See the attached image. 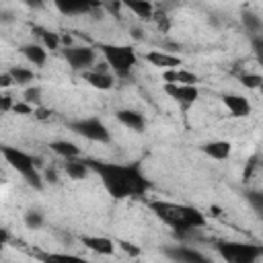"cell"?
Returning <instances> with one entry per match:
<instances>
[{
  "instance_id": "484cf974",
  "label": "cell",
  "mask_w": 263,
  "mask_h": 263,
  "mask_svg": "<svg viewBox=\"0 0 263 263\" xmlns=\"http://www.w3.org/2000/svg\"><path fill=\"white\" fill-rule=\"evenodd\" d=\"M25 226L27 228H31V230H37V228H41L43 226V216L39 214V212H27L25 214Z\"/></svg>"
},
{
  "instance_id": "8d00e7d4",
  "label": "cell",
  "mask_w": 263,
  "mask_h": 263,
  "mask_svg": "<svg viewBox=\"0 0 263 263\" xmlns=\"http://www.w3.org/2000/svg\"><path fill=\"white\" fill-rule=\"evenodd\" d=\"M45 179H47L49 183H58V177H55V171H47V173H45Z\"/></svg>"
},
{
  "instance_id": "ffe728a7",
  "label": "cell",
  "mask_w": 263,
  "mask_h": 263,
  "mask_svg": "<svg viewBox=\"0 0 263 263\" xmlns=\"http://www.w3.org/2000/svg\"><path fill=\"white\" fill-rule=\"evenodd\" d=\"M88 168H90V164L86 160H78V156L76 158H66V175L70 179H76V181L84 179L88 175Z\"/></svg>"
},
{
  "instance_id": "7a4b0ae2",
  "label": "cell",
  "mask_w": 263,
  "mask_h": 263,
  "mask_svg": "<svg viewBox=\"0 0 263 263\" xmlns=\"http://www.w3.org/2000/svg\"><path fill=\"white\" fill-rule=\"evenodd\" d=\"M150 210L160 222L175 228L177 232H189L193 228L205 226V216L191 205H179L164 199H154L150 201Z\"/></svg>"
},
{
  "instance_id": "ba28073f",
  "label": "cell",
  "mask_w": 263,
  "mask_h": 263,
  "mask_svg": "<svg viewBox=\"0 0 263 263\" xmlns=\"http://www.w3.org/2000/svg\"><path fill=\"white\" fill-rule=\"evenodd\" d=\"M164 92L175 99L177 103L191 105L199 99V88L195 84H179V82H164Z\"/></svg>"
},
{
  "instance_id": "ac0fdd59",
  "label": "cell",
  "mask_w": 263,
  "mask_h": 263,
  "mask_svg": "<svg viewBox=\"0 0 263 263\" xmlns=\"http://www.w3.org/2000/svg\"><path fill=\"white\" fill-rule=\"evenodd\" d=\"M84 80L92 86V88H99V90H109L113 86V76L107 74L105 70H90V72H84Z\"/></svg>"
},
{
  "instance_id": "83f0119b",
  "label": "cell",
  "mask_w": 263,
  "mask_h": 263,
  "mask_svg": "<svg viewBox=\"0 0 263 263\" xmlns=\"http://www.w3.org/2000/svg\"><path fill=\"white\" fill-rule=\"evenodd\" d=\"M25 101L31 105H39L41 103V88L39 86H29L25 90Z\"/></svg>"
},
{
  "instance_id": "7402d4cb",
  "label": "cell",
  "mask_w": 263,
  "mask_h": 263,
  "mask_svg": "<svg viewBox=\"0 0 263 263\" xmlns=\"http://www.w3.org/2000/svg\"><path fill=\"white\" fill-rule=\"evenodd\" d=\"M242 25L247 27V31L249 33H253V35H259L261 31H263V21L255 14V12H242Z\"/></svg>"
},
{
  "instance_id": "cb8c5ba5",
  "label": "cell",
  "mask_w": 263,
  "mask_h": 263,
  "mask_svg": "<svg viewBox=\"0 0 263 263\" xmlns=\"http://www.w3.org/2000/svg\"><path fill=\"white\" fill-rule=\"evenodd\" d=\"M247 201L253 208V212L263 218V191H257V189L247 191Z\"/></svg>"
},
{
  "instance_id": "8992f818",
  "label": "cell",
  "mask_w": 263,
  "mask_h": 263,
  "mask_svg": "<svg viewBox=\"0 0 263 263\" xmlns=\"http://www.w3.org/2000/svg\"><path fill=\"white\" fill-rule=\"evenodd\" d=\"M70 129L80 134L86 140H92V142H109L111 140V132L107 129V125L99 117H88V119L72 121Z\"/></svg>"
},
{
  "instance_id": "8fae6325",
  "label": "cell",
  "mask_w": 263,
  "mask_h": 263,
  "mask_svg": "<svg viewBox=\"0 0 263 263\" xmlns=\"http://www.w3.org/2000/svg\"><path fill=\"white\" fill-rule=\"evenodd\" d=\"M166 257H171L173 261H181V263H203V261H208L205 255H201L199 251L189 249V247H173V249L166 251Z\"/></svg>"
},
{
  "instance_id": "2e32d148",
  "label": "cell",
  "mask_w": 263,
  "mask_h": 263,
  "mask_svg": "<svg viewBox=\"0 0 263 263\" xmlns=\"http://www.w3.org/2000/svg\"><path fill=\"white\" fill-rule=\"evenodd\" d=\"M121 4L142 21H152L154 18V6H152L150 0H121Z\"/></svg>"
},
{
  "instance_id": "44dd1931",
  "label": "cell",
  "mask_w": 263,
  "mask_h": 263,
  "mask_svg": "<svg viewBox=\"0 0 263 263\" xmlns=\"http://www.w3.org/2000/svg\"><path fill=\"white\" fill-rule=\"evenodd\" d=\"M49 148L55 154L64 156V158H76V156H80V148L74 142H68V140H55V142L49 144Z\"/></svg>"
},
{
  "instance_id": "d6a6232c",
  "label": "cell",
  "mask_w": 263,
  "mask_h": 263,
  "mask_svg": "<svg viewBox=\"0 0 263 263\" xmlns=\"http://www.w3.org/2000/svg\"><path fill=\"white\" fill-rule=\"evenodd\" d=\"M253 49L259 58H263V37H255L253 39Z\"/></svg>"
},
{
  "instance_id": "603a6c76",
  "label": "cell",
  "mask_w": 263,
  "mask_h": 263,
  "mask_svg": "<svg viewBox=\"0 0 263 263\" xmlns=\"http://www.w3.org/2000/svg\"><path fill=\"white\" fill-rule=\"evenodd\" d=\"M8 72L12 74V78H14V82H16V84H31V82L35 80L33 70L23 68V66H14V68H10Z\"/></svg>"
},
{
  "instance_id": "9a60e30c",
  "label": "cell",
  "mask_w": 263,
  "mask_h": 263,
  "mask_svg": "<svg viewBox=\"0 0 263 263\" xmlns=\"http://www.w3.org/2000/svg\"><path fill=\"white\" fill-rule=\"evenodd\" d=\"M201 150H203V154H208L214 160H226L232 154V144L226 140H212V142L203 144Z\"/></svg>"
},
{
  "instance_id": "3957f363",
  "label": "cell",
  "mask_w": 263,
  "mask_h": 263,
  "mask_svg": "<svg viewBox=\"0 0 263 263\" xmlns=\"http://www.w3.org/2000/svg\"><path fill=\"white\" fill-rule=\"evenodd\" d=\"M2 156L6 158V162L16 173L23 175V179L31 187H35V189H41L43 187V179H41V175L37 171V158H33L31 154H27V152H23L18 148H12V146H4L2 148Z\"/></svg>"
},
{
  "instance_id": "d590c367",
  "label": "cell",
  "mask_w": 263,
  "mask_h": 263,
  "mask_svg": "<svg viewBox=\"0 0 263 263\" xmlns=\"http://www.w3.org/2000/svg\"><path fill=\"white\" fill-rule=\"evenodd\" d=\"M27 6H31V8H41L43 6V0H23Z\"/></svg>"
},
{
  "instance_id": "f546056e",
  "label": "cell",
  "mask_w": 263,
  "mask_h": 263,
  "mask_svg": "<svg viewBox=\"0 0 263 263\" xmlns=\"http://www.w3.org/2000/svg\"><path fill=\"white\" fill-rule=\"evenodd\" d=\"M12 84H16L14 78H12V74H10V72H2V74H0V86H2V88H8V86H12Z\"/></svg>"
},
{
  "instance_id": "d6986e66",
  "label": "cell",
  "mask_w": 263,
  "mask_h": 263,
  "mask_svg": "<svg viewBox=\"0 0 263 263\" xmlns=\"http://www.w3.org/2000/svg\"><path fill=\"white\" fill-rule=\"evenodd\" d=\"M21 51H23V55H25L33 66H43L45 60H47L45 47H41V45H37V43H27V45L21 47Z\"/></svg>"
},
{
  "instance_id": "30bf717a",
  "label": "cell",
  "mask_w": 263,
  "mask_h": 263,
  "mask_svg": "<svg viewBox=\"0 0 263 263\" xmlns=\"http://www.w3.org/2000/svg\"><path fill=\"white\" fill-rule=\"evenodd\" d=\"M222 103L232 113V117H247L251 113V103L242 95H232V92L230 95H224L222 97Z\"/></svg>"
},
{
  "instance_id": "e0dca14e",
  "label": "cell",
  "mask_w": 263,
  "mask_h": 263,
  "mask_svg": "<svg viewBox=\"0 0 263 263\" xmlns=\"http://www.w3.org/2000/svg\"><path fill=\"white\" fill-rule=\"evenodd\" d=\"M162 80L164 82H179V84H197L199 78L189 72V70H183V68H168V70H162Z\"/></svg>"
},
{
  "instance_id": "ab89813d",
  "label": "cell",
  "mask_w": 263,
  "mask_h": 263,
  "mask_svg": "<svg viewBox=\"0 0 263 263\" xmlns=\"http://www.w3.org/2000/svg\"><path fill=\"white\" fill-rule=\"evenodd\" d=\"M261 251H263V247H261Z\"/></svg>"
},
{
  "instance_id": "6da1fadb",
  "label": "cell",
  "mask_w": 263,
  "mask_h": 263,
  "mask_svg": "<svg viewBox=\"0 0 263 263\" xmlns=\"http://www.w3.org/2000/svg\"><path fill=\"white\" fill-rule=\"evenodd\" d=\"M88 164L101 177L105 189L117 199L144 195L148 191L150 183L136 164H113V162H92V160Z\"/></svg>"
},
{
  "instance_id": "9c48e42d",
  "label": "cell",
  "mask_w": 263,
  "mask_h": 263,
  "mask_svg": "<svg viewBox=\"0 0 263 263\" xmlns=\"http://www.w3.org/2000/svg\"><path fill=\"white\" fill-rule=\"evenodd\" d=\"M53 4L62 14H84L99 6L97 0H53Z\"/></svg>"
},
{
  "instance_id": "5bb4252c",
  "label": "cell",
  "mask_w": 263,
  "mask_h": 263,
  "mask_svg": "<svg viewBox=\"0 0 263 263\" xmlns=\"http://www.w3.org/2000/svg\"><path fill=\"white\" fill-rule=\"evenodd\" d=\"M115 117H117L119 123H123V125L129 127L132 132H142V129L146 127L144 115H142L140 111H134V109H121V111H117Z\"/></svg>"
},
{
  "instance_id": "7c38bea8",
  "label": "cell",
  "mask_w": 263,
  "mask_h": 263,
  "mask_svg": "<svg viewBox=\"0 0 263 263\" xmlns=\"http://www.w3.org/2000/svg\"><path fill=\"white\" fill-rule=\"evenodd\" d=\"M146 60L160 68V70H168V68H179L181 66V58L173 55V53H166V51H160V49H152L146 53Z\"/></svg>"
},
{
  "instance_id": "5b68a950",
  "label": "cell",
  "mask_w": 263,
  "mask_h": 263,
  "mask_svg": "<svg viewBox=\"0 0 263 263\" xmlns=\"http://www.w3.org/2000/svg\"><path fill=\"white\" fill-rule=\"evenodd\" d=\"M218 253L222 255L224 261L230 263H253L259 257H263L261 247L251 245V242H220L218 245Z\"/></svg>"
},
{
  "instance_id": "4316f807",
  "label": "cell",
  "mask_w": 263,
  "mask_h": 263,
  "mask_svg": "<svg viewBox=\"0 0 263 263\" xmlns=\"http://www.w3.org/2000/svg\"><path fill=\"white\" fill-rule=\"evenodd\" d=\"M240 82H242L247 88H259L261 82H263V78H261L259 74H251V72H247V74L240 76Z\"/></svg>"
},
{
  "instance_id": "e575fe53",
  "label": "cell",
  "mask_w": 263,
  "mask_h": 263,
  "mask_svg": "<svg viewBox=\"0 0 263 263\" xmlns=\"http://www.w3.org/2000/svg\"><path fill=\"white\" fill-rule=\"evenodd\" d=\"M121 249L125 251V253H129V255H140V249L138 247H134V245H129V242H121Z\"/></svg>"
},
{
  "instance_id": "d4e9b609",
  "label": "cell",
  "mask_w": 263,
  "mask_h": 263,
  "mask_svg": "<svg viewBox=\"0 0 263 263\" xmlns=\"http://www.w3.org/2000/svg\"><path fill=\"white\" fill-rule=\"evenodd\" d=\"M39 37H41L45 49H58V47H60V37H58V33H53V31H41V29H39Z\"/></svg>"
},
{
  "instance_id": "f35d334b",
  "label": "cell",
  "mask_w": 263,
  "mask_h": 263,
  "mask_svg": "<svg viewBox=\"0 0 263 263\" xmlns=\"http://www.w3.org/2000/svg\"><path fill=\"white\" fill-rule=\"evenodd\" d=\"M259 62H261V66H263V58H259Z\"/></svg>"
},
{
  "instance_id": "277c9868",
  "label": "cell",
  "mask_w": 263,
  "mask_h": 263,
  "mask_svg": "<svg viewBox=\"0 0 263 263\" xmlns=\"http://www.w3.org/2000/svg\"><path fill=\"white\" fill-rule=\"evenodd\" d=\"M101 51H103L107 64L119 76H127L132 72V68L136 66V62H138L136 49L129 47V45H101Z\"/></svg>"
},
{
  "instance_id": "836d02e7",
  "label": "cell",
  "mask_w": 263,
  "mask_h": 263,
  "mask_svg": "<svg viewBox=\"0 0 263 263\" xmlns=\"http://www.w3.org/2000/svg\"><path fill=\"white\" fill-rule=\"evenodd\" d=\"M37 119H47L49 115H51V111H47V109H43V107H35V113H33Z\"/></svg>"
},
{
  "instance_id": "1f68e13d",
  "label": "cell",
  "mask_w": 263,
  "mask_h": 263,
  "mask_svg": "<svg viewBox=\"0 0 263 263\" xmlns=\"http://www.w3.org/2000/svg\"><path fill=\"white\" fill-rule=\"evenodd\" d=\"M12 107H14V103H12V99H10L8 95H4V97H2V101H0V109H2L4 113H6V111H10Z\"/></svg>"
},
{
  "instance_id": "52a82bcc",
  "label": "cell",
  "mask_w": 263,
  "mask_h": 263,
  "mask_svg": "<svg viewBox=\"0 0 263 263\" xmlns=\"http://www.w3.org/2000/svg\"><path fill=\"white\" fill-rule=\"evenodd\" d=\"M64 58L74 70H86L95 62V49L88 45H68L64 49Z\"/></svg>"
},
{
  "instance_id": "74e56055",
  "label": "cell",
  "mask_w": 263,
  "mask_h": 263,
  "mask_svg": "<svg viewBox=\"0 0 263 263\" xmlns=\"http://www.w3.org/2000/svg\"><path fill=\"white\" fill-rule=\"evenodd\" d=\"M259 90H263V82H261V86H259Z\"/></svg>"
},
{
  "instance_id": "4fadbf2b",
  "label": "cell",
  "mask_w": 263,
  "mask_h": 263,
  "mask_svg": "<svg viewBox=\"0 0 263 263\" xmlns=\"http://www.w3.org/2000/svg\"><path fill=\"white\" fill-rule=\"evenodd\" d=\"M80 242L99 255H113L115 251V242L107 236H80Z\"/></svg>"
},
{
  "instance_id": "4dcf8cb0",
  "label": "cell",
  "mask_w": 263,
  "mask_h": 263,
  "mask_svg": "<svg viewBox=\"0 0 263 263\" xmlns=\"http://www.w3.org/2000/svg\"><path fill=\"white\" fill-rule=\"evenodd\" d=\"M154 18L158 21V29H160L162 33H166V31H168V27H171V23H168V18H166L164 14H156V12H154Z\"/></svg>"
},
{
  "instance_id": "f1b7e54d",
  "label": "cell",
  "mask_w": 263,
  "mask_h": 263,
  "mask_svg": "<svg viewBox=\"0 0 263 263\" xmlns=\"http://www.w3.org/2000/svg\"><path fill=\"white\" fill-rule=\"evenodd\" d=\"M12 111H14L16 115H33V113H35V107H33L31 103H27V101L23 99V101H18V103H14V107H12Z\"/></svg>"
}]
</instances>
